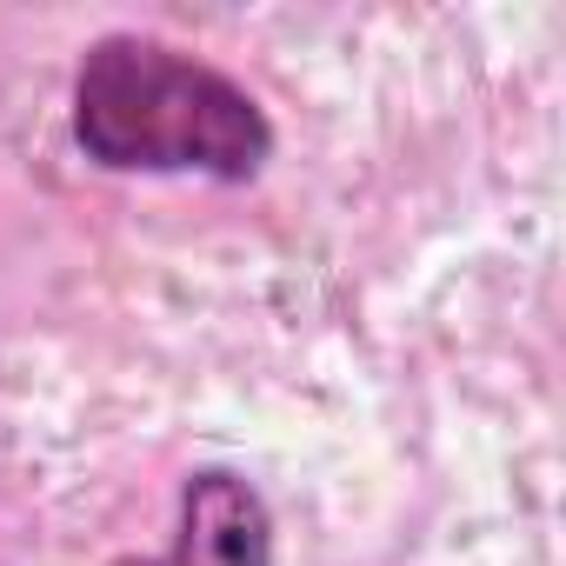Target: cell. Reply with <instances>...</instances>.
<instances>
[{"label": "cell", "instance_id": "7a4b0ae2", "mask_svg": "<svg viewBox=\"0 0 566 566\" xmlns=\"http://www.w3.org/2000/svg\"><path fill=\"white\" fill-rule=\"evenodd\" d=\"M280 526L240 467H187L174 493V539L160 553H114L107 566H273Z\"/></svg>", "mask_w": 566, "mask_h": 566}, {"label": "cell", "instance_id": "6da1fadb", "mask_svg": "<svg viewBox=\"0 0 566 566\" xmlns=\"http://www.w3.org/2000/svg\"><path fill=\"white\" fill-rule=\"evenodd\" d=\"M67 134L101 174L213 187H253L280 147L273 114L247 81L140 28H114L81 48Z\"/></svg>", "mask_w": 566, "mask_h": 566}]
</instances>
